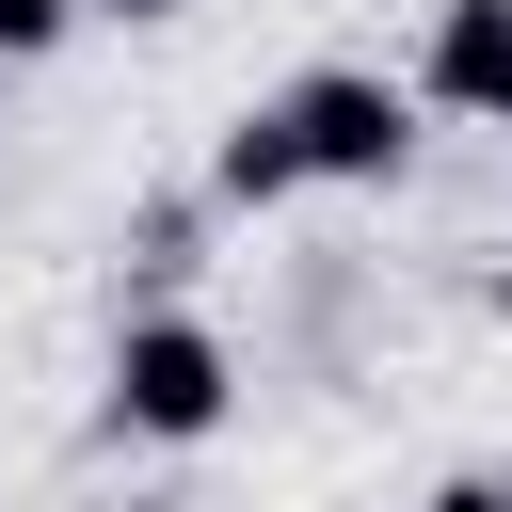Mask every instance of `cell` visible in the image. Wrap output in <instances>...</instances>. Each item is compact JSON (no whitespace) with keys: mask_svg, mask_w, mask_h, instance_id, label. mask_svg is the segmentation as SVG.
<instances>
[{"mask_svg":"<svg viewBox=\"0 0 512 512\" xmlns=\"http://www.w3.org/2000/svg\"><path fill=\"white\" fill-rule=\"evenodd\" d=\"M64 32H80V0H0V64H48Z\"/></svg>","mask_w":512,"mask_h":512,"instance_id":"5","label":"cell"},{"mask_svg":"<svg viewBox=\"0 0 512 512\" xmlns=\"http://www.w3.org/2000/svg\"><path fill=\"white\" fill-rule=\"evenodd\" d=\"M432 512H512V480H496V464H464V480H432Z\"/></svg>","mask_w":512,"mask_h":512,"instance_id":"6","label":"cell"},{"mask_svg":"<svg viewBox=\"0 0 512 512\" xmlns=\"http://www.w3.org/2000/svg\"><path fill=\"white\" fill-rule=\"evenodd\" d=\"M80 16H192V0H80Z\"/></svg>","mask_w":512,"mask_h":512,"instance_id":"7","label":"cell"},{"mask_svg":"<svg viewBox=\"0 0 512 512\" xmlns=\"http://www.w3.org/2000/svg\"><path fill=\"white\" fill-rule=\"evenodd\" d=\"M416 96H432V112H464V128H512V0H432Z\"/></svg>","mask_w":512,"mask_h":512,"instance_id":"3","label":"cell"},{"mask_svg":"<svg viewBox=\"0 0 512 512\" xmlns=\"http://www.w3.org/2000/svg\"><path fill=\"white\" fill-rule=\"evenodd\" d=\"M496 480H512V464H496Z\"/></svg>","mask_w":512,"mask_h":512,"instance_id":"8","label":"cell"},{"mask_svg":"<svg viewBox=\"0 0 512 512\" xmlns=\"http://www.w3.org/2000/svg\"><path fill=\"white\" fill-rule=\"evenodd\" d=\"M240 416V352L192 320V304H144L128 336H112V432H144V448H208Z\"/></svg>","mask_w":512,"mask_h":512,"instance_id":"1","label":"cell"},{"mask_svg":"<svg viewBox=\"0 0 512 512\" xmlns=\"http://www.w3.org/2000/svg\"><path fill=\"white\" fill-rule=\"evenodd\" d=\"M272 112H288V144H304V192H384V176L416 160V96L368 80V64H304Z\"/></svg>","mask_w":512,"mask_h":512,"instance_id":"2","label":"cell"},{"mask_svg":"<svg viewBox=\"0 0 512 512\" xmlns=\"http://www.w3.org/2000/svg\"><path fill=\"white\" fill-rule=\"evenodd\" d=\"M208 192H224V208H288V192H304V144H288V112H272V96L208 144Z\"/></svg>","mask_w":512,"mask_h":512,"instance_id":"4","label":"cell"}]
</instances>
